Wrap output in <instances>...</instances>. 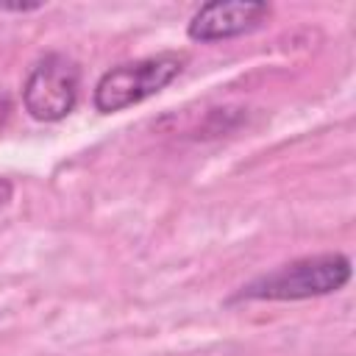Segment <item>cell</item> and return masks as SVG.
I'll list each match as a JSON object with an SVG mask.
<instances>
[{"label": "cell", "mask_w": 356, "mask_h": 356, "mask_svg": "<svg viewBox=\"0 0 356 356\" xmlns=\"http://www.w3.org/2000/svg\"><path fill=\"white\" fill-rule=\"evenodd\" d=\"M350 281V259L345 253H320L289 261L248 286L239 298L248 300H306L342 289Z\"/></svg>", "instance_id": "1"}, {"label": "cell", "mask_w": 356, "mask_h": 356, "mask_svg": "<svg viewBox=\"0 0 356 356\" xmlns=\"http://www.w3.org/2000/svg\"><path fill=\"white\" fill-rule=\"evenodd\" d=\"M184 64L186 56L181 53H159L150 58L117 64L100 75L95 86V108L103 114H114L128 106H136L159 95L167 83H172Z\"/></svg>", "instance_id": "2"}, {"label": "cell", "mask_w": 356, "mask_h": 356, "mask_svg": "<svg viewBox=\"0 0 356 356\" xmlns=\"http://www.w3.org/2000/svg\"><path fill=\"white\" fill-rule=\"evenodd\" d=\"M81 89V70L64 53H47L33 64L22 83L25 111L39 122L64 120L75 103Z\"/></svg>", "instance_id": "3"}, {"label": "cell", "mask_w": 356, "mask_h": 356, "mask_svg": "<svg viewBox=\"0 0 356 356\" xmlns=\"http://www.w3.org/2000/svg\"><path fill=\"white\" fill-rule=\"evenodd\" d=\"M270 17L267 3L256 0H214L200 6L189 25L186 36L192 42H220V39H234L242 36L253 28H259Z\"/></svg>", "instance_id": "4"}]
</instances>
